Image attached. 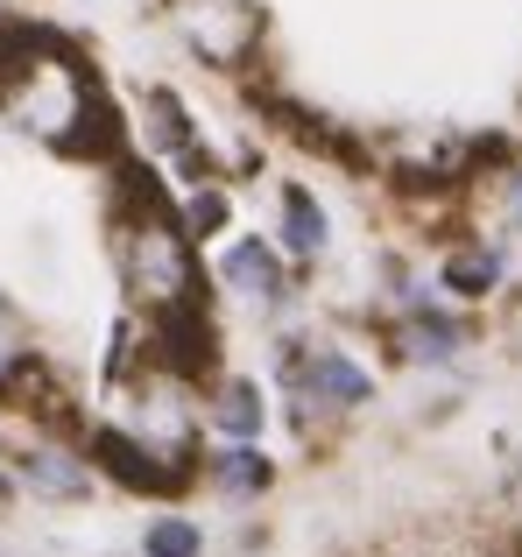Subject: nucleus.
<instances>
[{
  "label": "nucleus",
  "mask_w": 522,
  "mask_h": 557,
  "mask_svg": "<svg viewBox=\"0 0 522 557\" xmlns=\"http://www.w3.org/2000/svg\"><path fill=\"white\" fill-rule=\"evenodd\" d=\"M509 346H515V360H522V311H515V325H509Z\"/></svg>",
  "instance_id": "f3484780"
},
{
  "label": "nucleus",
  "mask_w": 522,
  "mask_h": 557,
  "mask_svg": "<svg viewBox=\"0 0 522 557\" xmlns=\"http://www.w3.org/2000/svg\"><path fill=\"white\" fill-rule=\"evenodd\" d=\"M14 480H22L36 502H85L92 494V466L64 445H28L14 451Z\"/></svg>",
  "instance_id": "f8f14e48"
},
{
  "label": "nucleus",
  "mask_w": 522,
  "mask_h": 557,
  "mask_svg": "<svg viewBox=\"0 0 522 557\" xmlns=\"http://www.w3.org/2000/svg\"><path fill=\"white\" fill-rule=\"evenodd\" d=\"M28 368H36V360H28V346H22V332H14V318L0 311V395H14L28 381Z\"/></svg>",
  "instance_id": "dca6fc26"
},
{
  "label": "nucleus",
  "mask_w": 522,
  "mask_h": 557,
  "mask_svg": "<svg viewBox=\"0 0 522 557\" xmlns=\"http://www.w3.org/2000/svg\"><path fill=\"white\" fill-rule=\"evenodd\" d=\"M481 184H487V212H495L487 233H501L509 247H522V149L495 156V163L481 170Z\"/></svg>",
  "instance_id": "ddd939ff"
},
{
  "label": "nucleus",
  "mask_w": 522,
  "mask_h": 557,
  "mask_svg": "<svg viewBox=\"0 0 522 557\" xmlns=\"http://www.w3.org/2000/svg\"><path fill=\"white\" fill-rule=\"evenodd\" d=\"M198 473H206L212 494H226V502H261V494L275 487V459L261 445H234V437H212Z\"/></svg>",
  "instance_id": "9b49d317"
},
{
  "label": "nucleus",
  "mask_w": 522,
  "mask_h": 557,
  "mask_svg": "<svg viewBox=\"0 0 522 557\" xmlns=\"http://www.w3.org/2000/svg\"><path fill=\"white\" fill-rule=\"evenodd\" d=\"M382 354H388V368H402V374L452 381L481 354V318L452 297H431V304H417V311L382 318Z\"/></svg>",
  "instance_id": "20e7f679"
},
{
  "label": "nucleus",
  "mask_w": 522,
  "mask_h": 557,
  "mask_svg": "<svg viewBox=\"0 0 522 557\" xmlns=\"http://www.w3.org/2000/svg\"><path fill=\"white\" fill-rule=\"evenodd\" d=\"M269 360H275V388H283V417H289V431H303V437L353 423L360 409L382 395V374L346 339H325V332H297V325L275 332Z\"/></svg>",
  "instance_id": "f03ea898"
},
{
  "label": "nucleus",
  "mask_w": 522,
  "mask_h": 557,
  "mask_svg": "<svg viewBox=\"0 0 522 557\" xmlns=\"http://www.w3.org/2000/svg\"><path fill=\"white\" fill-rule=\"evenodd\" d=\"M431 275H438V297L467 304V311H487L515 275V247L501 240V233H487V226H467V233L445 240V255H438Z\"/></svg>",
  "instance_id": "0eeeda50"
},
{
  "label": "nucleus",
  "mask_w": 522,
  "mask_h": 557,
  "mask_svg": "<svg viewBox=\"0 0 522 557\" xmlns=\"http://www.w3.org/2000/svg\"><path fill=\"white\" fill-rule=\"evenodd\" d=\"M177 219H184L191 240H220V233L234 226V190H226V177L191 184V190H184V205H177Z\"/></svg>",
  "instance_id": "4468645a"
},
{
  "label": "nucleus",
  "mask_w": 522,
  "mask_h": 557,
  "mask_svg": "<svg viewBox=\"0 0 522 557\" xmlns=\"http://www.w3.org/2000/svg\"><path fill=\"white\" fill-rule=\"evenodd\" d=\"M170 22H177L184 50L212 71H248L269 36L254 0H170Z\"/></svg>",
  "instance_id": "423d86ee"
},
{
  "label": "nucleus",
  "mask_w": 522,
  "mask_h": 557,
  "mask_svg": "<svg viewBox=\"0 0 522 557\" xmlns=\"http://www.w3.org/2000/svg\"><path fill=\"white\" fill-rule=\"evenodd\" d=\"M141 135H149L156 163H163L184 190L206 184V177H220V163H212L206 135H198V121H191V107H184V99L170 92V85H156V92L141 99Z\"/></svg>",
  "instance_id": "6e6552de"
},
{
  "label": "nucleus",
  "mask_w": 522,
  "mask_h": 557,
  "mask_svg": "<svg viewBox=\"0 0 522 557\" xmlns=\"http://www.w3.org/2000/svg\"><path fill=\"white\" fill-rule=\"evenodd\" d=\"M509 557H522V544H515V550H509Z\"/></svg>",
  "instance_id": "a211bd4d"
},
{
  "label": "nucleus",
  "mask_w": 522,
  "mask_h": 557,
  "mask_svg": "<svg viewBox=\"0 0 522 557\" xmlns=\"http://www.w3.org/2000/svg\"><path fill=\"white\" fill-rule=\"evenodd\" d=\"M303 269H289V255L269 240V233H234V240L220 247V289L240 304V311L269 318V325H283L289 311H297Z\"/></svg>",
  "instance_id": "39448f33"
},
{
  "label": "nucleus",
  "mask_w": 522,
  "mask_h": 557,
  "mask_svg": "<svg viewBox=\"0 0 522 557\" xmlns=\"http://www.w3.org/2000/svg\"><path fill=\"white\" fill-rule=\"evenodd\" d=\"M0 121L64 156L99 149V127H107L99 78L78 64V50L50 36H22L14 50H0Z\"/></svg>",
  "instance_id": "f257e3e1"
},
{
  "label": "nucleus",
  "mask_w": 522,
  "mask_h": 557,
  "mask_svg": "<svg viewBox=\"0 0 522 557\" xmlns=\"http://www.w3.org/2000/svg\"><path fill=\"white\" fill-rule=\"evenodd\" d=\"M206 423H212V437L261 445V431H269V388L254 374H220L206 395Z\"/></svg>",
  "instance_id": "9d476101"
},
{
  "label": "nucleus",
  "mask_w": 522,
  "mask_h": 557,
  "mask_svg": "<svg viewBox=\"0 0 522 557\" xmlns=\"http://www.w3.org/2000/svg\"><path fill=\"white\" fill-rule=\"evenodd\" d=\"M269 240L289 255V269H318V261L332 255V212L303 177L275 184V233Z\"/></svg>",
  "instance_id": "1a4fd4ad"
},
{
  "label": "nucleus",
  "mask_w": 522,
  "mask_h": 557,
  "mask_svg": "<svg viewBox=\"0 0 522 557\" xmlns=\"http://www.w3.org/2000/svg\"><path fill=\"white\" fill-rule=\"evenodd\" d=\"M121 289L135 297L141 318L177 325L198 318L206 304V269H198V240L184 233V219L163 198H141L121 212Z\"/></svg>",
  "instance_id": "7ed1b4c3"
},
{
  "label": "nucleus",
  "mask_w": 522,
  "mask_h": 557,
  "mask_svg": "<svg viewBox=\"0 0 522 557\" xmlns=\"http://www.w3.org/2000/svg\"><path fill=\"white\" fill-rule=\"evenodd\" d=\"M198 550H206V530L191 516H156L141 536V557H198Z\"/></svg>",
  "instance_id": "2eb2a0df"
}]
</instances>
